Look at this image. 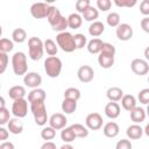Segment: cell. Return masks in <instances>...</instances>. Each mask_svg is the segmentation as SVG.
<instances>
[{
    "mask_svg": "<svg viewBox=\"0 0 149 149\" xmlns=\"http://www.w3.org/2000/svg\"><path fill=\"white\" fill-rule=\"evenodd\" d=\"M30 112L34 116L35 123L37 126H45L47 122H49V118H48V113H47V107L44 101L41 102H31L30 104Z\"/></svg>",
    "mask_w": 149,
    "mask_h": 149,
    "instance_id": "cell-1",
    "label": "cell"
},
{
    "mask_svg": "<svg viewBox=\"0 0 149 149\" xmlns=\"http://www.w3.org/2000/svg\"><path fill=\"white\" fill-rule=\"evenodd\" d=\"M44 54V42L36 36L28 40V56L33 61H40Z\"/></svg>",
    "mask_w": 149,
    "mask_h": 149,
    "instance_id": "cell-2",
    "label": "cell"
},
{
    "mask_svg": "<svg viewBox=\"0 0 149 149\" xmlns=\"http://www.w3.org/2000/svg\"><path fill=\"white\" fill-rule=\"evenodd\" d=\"M12 69L14 74L16 76H24L28 71L27 64V56L23 51H16L12 56Z\"/></svg>",
    "mask_w": 149,
    "mask_h": 149,
    "instance_id": "cell-3",
    "label": "cell"
},
{
    "mask_svg": "<svg viewBox=\"0 0 149 149\" xmlns=\"http://www.w3.org/2000/svg\"><path fill=\"white\" fill-rule=\"evenodd\" d=\"M43 65H44V71H45L47 76L50 78H57L61 74L62 69H63V63H62L61 58H58L57 56L47 57Z\"/></svg>",
    "mask_w": 149,
    "mask_h": 149,
    "instance_id": "cell-4",
    "label": "cell"
},
{
    "mask_svg": "<svg viewBox=\"0 0 149 149\" xmlns=\"http://www.w3.org/2000/svg\"><path fill=\"white\" fill-rule=\"evenodd\" d=\"M56 43H57L58 48H61L64 52H72L77 49L76 44H74L73 35L69 31L58 33L56 36Z\"/></svg>",
    "mask_w": 149,
    "mask_h": 149,
    "instance_id": "cell-5",
    "label": "cell"
},
{
    "mask_svg": "<svg viewBox=\"0 0 149 149\" xmlns=\"http://www.w3.org/2000/svg\"><path fill=\"white\" fill-rule=\"evenodd\" d=\"M28 100L23 99H17L14 100L13 105H12V114L14 115V118H19L22 119L28 114Z\"/></svg>",
    "mask_w": 149,
    "mask_h": 149,
    "instance_id": "cell-6",
    "label": "cell"
},
{
    "mask_svg": "<svg viewBox=\"0 0 149 149\" xmlns=\"http://www.w3.org/2000/svg\"><path fill=\"white\" fill-rule=\"evenodd\" d=\"M50 5L45 2H35L30 6V14L34 19H44L48 16Z\"/></svg>",
    "mask_w": 149,
    "mask_h": 149,
    "instance_id": "cell-7",
    "label": "cell"
},
{
    "mask_svg": "<svg viewBox=\"0 0 149 149\" xmlns=\"http://www.w3.org/2000/svg\"><path fill=\"white\" fill-rule=\"evenodd\" d=\"M102 123H104V120H102V116L97 113V112H93V113H90L86 115V119H85V125L88 129L91 130H98L102 127Z\"/></svg>",
    "mask_w": 149,
    "mask_h": 149,
    "instance_id": "cell-8",
    "label": "cell"
},
{
    "mask_svg": "<svg viewBox=\"0 0 149 149\" xmlns=\"http://www.w3.org/2000/svg\"><path fill=\"white\" fill-rule=\"evenodd\" d=\"M132 71L137 76H144L149 72V64L146 59L142 58H134L130 63Z\"/></svg>",
    "mask_w": 149,
    "mask_h": 149,
    "instance_id": "cell-9",
    "label": "cell"
},
{
    "mask_svg": "<svg viewBox=\"0 0 149 149\" xmlns=\"http://www.w3.org/2000/svg\"><path fill=\"white\" fill-rule=\"evenodd\" d=\"M23 84L28 87H30L31 90L34 88H38L40 85L42 84V77L40 73L37 72H27V74L23 76Z\"/></svg>",
    "mask_w": 149,
    "mask_h": 149,
    "instance_id": "cell-10",
    "label": "cell"
},
{
    "mask_svg": "<svg viewBox=\"0 0 149 149\" xmlns=\"http://www.w3.org/2000/svg\"><path fill=\"white\" fill-rule=\"evenodd\" d=\"M115 35L120 41H129L133 37V27L128 23H120L116 27Z\"/></svg>",
    "mask_w": 149,
    "mask_h": 149,
    "instance_id": "cell-11",
    "label": "cell"
},
{
    "mask_svg": "<svg viewBox=\"0 0 149 149\" xmlns=\"http://www.w3.org/2000/svg\"><path fill=\"white\" fill-rule=\"evenodd\" d=\"M66 123H68V119H66L65 114H63V113H54L49 118V126H51L56 130L65 128Z\"/></svg>",
    "mask_w": 149,
    "mask_h": 149,
    "instance_id": "cell-12",
    "label": "cell"
},
{
    "mask_svg": "<svg viewBox=\"0 0 149 149\" xmlns=\"http://www.w3.org/2000/svg\"><path fill=\"white\" fill-rule=\"evenodd\" d=\"M77 77L84 84L90 83L94 78V70L90 65H81L77 71Z\"/></svg>",
    "mask_w": 149,
    "mask_h": 149,
    "instance_id": "cell-13",
    "label": "cell"
},
{
    "mask_svg": "<svg viewBox=\"0 0 149 149\" xmlns=\"http://www.w3.org/2000/svg\"><path fill=\"white\" fill-rule=\"evenodd\" d=\"M105 115L108 118V119H116L120 116V113H121V108H120V105L118 102H114V101H109L106 104L105 106Z\"/></svg>",
    "mask_w": 149,
    "mask_h": 149,
    "instance_id": "cell-14",
    "label": "cell"
},
{
    "mask_svg": "<svg viewBox=\"0 0 149 149\" xmlns=\"http://www.w3.org/2000/svg\"><path fill=\"white\" fill-rule=\"evenodd\" d=\"M102 133H104V135H105L106 137L114 139V137H116V136L119 135V133H120V127H119V125H118L116 122L109 121V122H107V123L104 125V127H102Z\"/></svg>",
    "mask_w": 149,
    "mask_h": 149,
    "instance_id": "cell-15",
    "label": "cell"
},
{
    "mask_svg": "<svg viewBox=\"0 0 149 149\" xmlns=\"http://www.w3.org/2000/svg\"><path fill=\"white\" fill-rule=\"evenodd\" d=\"M143 133H144L143 128L137 123H133V125L128 126L126 129V135L129 140H139L142 137Z\"/></svg>",
    "mask_w": 149,
    "mask_h": 149,
    "instance_id": "cell-16",
    "label": "cell"
},
{
    "mask_svg": "<svg viewBox=\"0 0 149 149\" xmlns=\"http://www.w3.org/2000/svg\"><path fill=\"white\" fill-rule=\"evenodd\" d=\"M47 98V93L43 88H34L28 93V101L29 104L31 102H41V101H45Z\"/></svg>",
    "mask_w": 149,
    "mask_h": 149,
    "instance_id": "cell-17",
    "label": "cell"
},
{
    "mask_svg": "<svg viewBox=\"0 0 149 149\" xmlns=\"http://www.w3.org/2000/svg\"><path fill=\"white\" fill-rule=\"evenodd\" d=\"M7 128H8L10 134L19 135V134H21L23 132V122L19 118H13L7 123Z\"/></svg>",
    "mask_w": 149,
    "mask_h": 149,
    "instance_id": "cell-18",
    "label": "cell"
},
{
    "mask_svg": "<svg viewBox=\"0 0 149 149\" xmlns=\"http://www.w3.org/2000/svg\"><path fill=\"white\" fill-rule=\"evenodd\" d=\"M123 91L122 88L118 87V86H112L109 87L107 91H106V97L109 101H114V102H118V101H121L122 97H123Z\"/></svg>",
    "mask_w": 149,
    "mask_h": 149,
    "instance_id": "cell-19",
    "label": "cell"
},
{
    "mask_svg": "<svg viewBox=\"0 0 149 149\" xmlns=\"http://www.w3.org/2000/svg\"><path fill=\"white\" fill-rule=\"evenodd\" d=\"M104 31H105V24L101 21H94L88 27V34L94 38H98L100 35H102Z\"/></svg>",
    "mask_w": 149,
    "mask_h": 149,
    "instance_id": "cell-20",
    "label": "cell"
},
{
    "mask_svg": "<svg viewBox=\"0 0 149 149\" xmlns=\"http://www.w3.org/2000/svg\"><path fill=\"white\" fill-rule=\"evenodd\" d=\"M8 95L12 100L23 99L26 97V88L21 85H14L8 90Z\"/></svg>",
    "mask_w": 149,
    "mask_h": 149,
    "instance_id": "cell-21",
    "label": "cell"
},
{
    "mask_svg": "<svg viewBox=\"0 0 149 149\" xmlns=\"http://www.w3.org/2000/svg\"><path fill=\"white\" fill-rule=\"evenodd\" d=\"M102 44L104 42L100 40V38H92L91 41L87 42V51L92 55H99L100 51H101V48H102Z\"/></svg>",
    "mask_w": 149,
    "mask_h": 149,
    "instance_id": "cell-22",
    "label": "cell"
},
{
    "mask_svg": "<svg viewBox=\"0 0 149 149\" xmlns=\"http://www.w3.org/2000/svg\"><path fill=\"white\" fill-rule=\"evenodd\" d=\"M121 106L123 109L132 112L136 107V98L133 94H125L121 99Z\"/></svg>",
    "mask_w": 149,
    "mask_h": 149,
    "instance_id": "cell-23",
    "label": "cell"
},
{
    "mask_svg": "<svg viewBox=\"0 0 149 149\" xmlns=\"http://www.w3.org/2000/svg\"><path fill=\"white\" fill-rule=\"evenodd\" d=\"M146 116H147V113L146 111L142 108V107H135L132 112H130V120L134 122V123H141L146 120Z\"/></svg>",
    "mask_w": 149,
    "mask_h": 149,
    "instance_id": "cell-24",
    "label": "cell"
},
{
    "mask_svg": "<svg viewBox=\"0 0 149 149\" xmlns=\"http://www.w3.org/2000/svg\"><path fill=\"white\" fill-rule=\"evenodd\" d=\"M98 64H99L102 69H109V68H112L113 64H114V56L100 52L99 56H98Z\"/></svg>",
    "mask_w": 149,
    "mask_h": 149,
    "instance_id": "cell-25",
    "label": "cell"
},
{
    "mask_svg": "<svg viewBox=\"0 0 149 149\" xmlns=\"http://www.w3.org/2000/svg\"><path fill=\"white\" fill-rule=\"evenodd\" d=\"M81 23H83V16L79 13H71L68 16L69 28H71V29H78V28H80Z\"/></svg>",
    "mask_w": 149,
    "mask_h": 149,
    "instance_id": "cell-26",
    "label": "cell"
},
{
    "mask_svg": "<svg viewBox=\"0 0 149 149\" xmlns=\"http://www.w3.org/2000/svg\"><path fill=\"white\" fill-rule=\"evenodd\" d=\"M61 139H62V141L64 143H71V142H73L77 139V136H76V134H74V132H73L71 126L70 127H65V128L62 129Z\"/></svg>",
    "mask_w": 149,
    "mask_h": 149,
    "instance_id": "cell-27",
    "label": "cell"
},
{
    "mask_svg": "<svg viewBox=\"0 0 149 149\" xmlns=\"http://www.w3.org/2000/svg\"><path fill=\"white\" fill-rule=\"evenodd\" d=\"M61 107L64 114H72L77 109V101L72 99H63Z\"/></svg>",
    "mask_w": 149,
    "mask_h": 149,
    "instance_id": "cell-28",
    "label": "cell"
},
{
    "mask_svg": "<svg viewBox=\"0 0 149 149\" xmlns=\"http://www.w3.org/2000/svg\"><path fill=\"white\" fill-rule=\"evenodd\" d=\"M98 17H99V10H98V8L93 7L92 5L83 13V19L88 22H94V21H97Z\"/></svg>",
    "mask_w": 149,
    "mask_h": 149,
    "instance_id": "cell-29",
    "label": "cell"
},
{
    "mask_svg": "<svg viewBox=\"0 0 149 149\" xmlns=\"http://www.w3.org/2000/svg\"><path fill=\"white\" fill-rule=\"evenodd\" d=\"M63 15L61 14V10L56 7V6H52L50 5V8H49V13H48V16H47V20L49 22V24H54L57 20H59Z\"/></svg>",
    "mask_w": 149,
    "mask_h": 149,
    "instance_id": "cell-30",
    "label": "cell"
},
{
    "mask_svg": "<svg viewBox=\"0 0 149 149\" xmlns=\"http://www.w3.org/2000/svg\"><path fill=\"white\" fill-rule=\"evenodd\" d=\"M44 51L49 55V56H56L58 52V45L57 43L51 40V38H47L44 41Z\"/></svg>",
    "mask_w": 149,
    "mask_h": 149,
    "instance_id": "cell-31",
    "label": "cell"
},
{
    "mask_svg": "<svg viewBox=\"0 0 149 149\" xmlns=\"http://www.w3.org/2000/svg\"><path fill=\"white\" fill-rule=\"evenodd\" d=\"M12 40L15 43H23L27 40V31L23 28H15L12 33Z\"/></svg>",
    "mask_w": 149,
    "mask_h": 149,
    "instance_id": "cell-32",
    "label": "cell"
},
{
    "mask_svg": "<svg viewBox=\"0 0 149 149\" xmlns=\"http://www.w3.org/2000/svg\"><path fill=\"white\" fill-rule=\"evenodd\" d=\"M71 127H72V129H73V132H74L77 137L85 139V137L88 136V128L86 126H84L81 123H73V125H71Z\"/></svg>",
    "mask_w": 149,
    "mask_h": 149,
    "instance_id": "cell-33",
    "label": "cell"
},
{
    "mask_svg": "<svg viewBox=\"0 0 149 149\" xmlns=\"http://www.w3.org/2000/svg\"><path fill=\"white\" fill-rule=\"evenodd\" d=\"M51 28H52V30L58 31V33L66 31V28H69V24H68V17L62 16V17H61L59 20H57L54 24H51Z\"/></svg>",
    "mask_w": 149,
    "mask_h": 149,
    "instance_id": "cell-34",
    "label": "cell"
},
{
    "mask_svg": "<svg viewBox=\"0 0 149 149\" xmlns=\"http://www.w3.org/2000/svg\"><path fill=\"white\" fill-rule=\"evenodd\" d=\"M63 95H64V99H72V100L78 101L80 99L81 93H80V91L77 87H68L64 91Z\"/></svg>",
    "mask_w": 149,
    "mask_h": 149,
    "instance_id": "cell-35",
    "label": "cell"
},
{
    "mask_svg": "<svg viewBox=\"0 0 149 149\" xmlns=\"http://www.w3.org/2000/svg\"><path fill=\"white\" fill-rule=\"evenodd\" d=\"M13 49H14V42H13V40H9V38H6V37H2L0 40V52L8 54Z\"/></svg>",
    "mask_w": 149,
    "mask_h": 149,
    "instance_id": "cell-36",
    "label": "cell"
},
{
    "mask_svg": "<svg viewBox=\"0 0 149 149\" xmlns=\"http://www.w3.org/2000/svg\"><path fill=\"white\" fill-rule=\"evenodd\" d=\"M56 136V129H54L51 126L43 127L41 130V137L45 141H51Z\"/></svg>",
    "mask_w": 149,
    "mask_h": 149,
    "instance_id": "cell-37",
    "label": "cell"
},
{
    "mask_svg": "<svg viewBox=\"0 0 149 149\" xmlns=\"http://www.w3.org/2000/svg\"><path fill=\"white\" fill-rule=\"evenodd\" d=\"M106 22H107V24H108L109 27L116 28V27L120 24V15H119V13H116V12L109 13V14L107 15V17H106Z\"/></svg>",
    "mask_w": 149,
    "mask_h": 149,
    "instance_id": "cell-38",
    "label": "cell"
},
{
    "mask_svg": "<svg viewBox=\"0 0 149 149\" xmlns=\"http://www.w3.org/2000/svg\"><path fill=\"white\" fill-rule=\"evenodd\" d=\"M73 38H74V44H76V48L77 49H83L84 47L87 45V38L84 34H74L73 35Z\"/></svg>",
    "mask_w": 149,
    "mask_h": 149,
    "instance_id": "cell-39",
    "label": "cell"
},
{
    "mask_svg": "<svg viewBox=\"0 0 149 149\" xmlns=\"http://www.w3.org/2000/svg\"><path fill=\"white\" fill-rule=\"evenodd\" d=\"M91 6V2H90V0H78V1H76V3H74V7H76V9H77V13H84L88 7Z\"/></svg>",
    "mask_w": 149,
    "mask_h": 149,
    "instance_id": "cell-40",
    "label": "cell"
},
{
    "mask_svg": "<svg viewBox=\"0 0 149 149\" xmlns=\"http://www.w3.org/2000/svg\"><path fill=\"white\" fill-rule=\"evenodd\" d=\"M137 99L141 104L149 105V87L148 88H142L137 94Z\"/></svg>",
    "mask_w": 149,
    "mask_h": 149,
    "instance_id": "cell-41",
    "label": "cell"
},
{
    "mask_svg": "<svg viewBox=\"0 0 149 149\" xmlns=\"http://www.w3.org/2000/svg\"><path fill=\"white\" fill-rule=\"evenodd\" d=\"M9 120H10V113H9V111L6 107L0 108V125L1 126H5V125H7L9 122Z\"/></svg>",
    "mask_w": 149,
    "mask_h": 149,
    "instance_id": "cell-42",
    "label": "cell"
},
{
    "mask_svg": "<svg viewBox=\"0 0 149 149\" xmlns=\"http://www.w3.org/2000/svg\"><path fill=\"white\" fill-rule=\"evenodd\" d=\"M102 54H107V55H112V56H115V52H116V49L115 47L112 44V43H108V42H104L102 44V48H101V51Z\"/></svg>",
    "mask_w": 149,
    "mask_h": 149,
    "instance_id": "cell-43",
    "label": "cell"
},
{
    "mask_svg": "<svg viewBox=\"0 0 149 149\" xmlns=\"http://www.w3.org/2000/svg\"><path fill=\"white\" fill-rule=\"evenodd\" d=\"M136 3H137L136 0H114V5L118 6V7L130 8V7H134Z\"/></svg>",
    "mask_w": 149,
    "mask_h": 149,
    "instance_id": "cell-44",
    "label": "cell"
},
{
    "mask_svg": "<svg viewBox=\"0 0 149 149\" xmlns=\"http://www.w3.org/2000/svg\"><path fill=\"white\" fill-rule=\"evenodd\" d=\"M8 62H9L8 55L5 52H0V73H3L6 71L8 66Z\"/></svg>",
    "mask_w": 149,
    "mask_h": 149,
    "instance_id": "cell-45",
    "label": "cell"
},
{
    "mask_svg": "<svg viewBox=\"0 0 149 149\" xmlns=\"http://www.w3.org/2000/svg\"><path fill=\"white\" fill-rule=\"evenodd\" d=\"M115 149H133V146L128 139H121L116 142Z\"/></svg>",
    "mask_w": 149,
    "mask_h": 149,
    "instance_id": "cell-46",
    "label": "cell"
},
{
    "mask_svg": "<svg viewBox=\"0 0 149 149\" xmlns=\"http://www.w3.org/2000/svg\"><path fill=\"white\" fill-rule=\"evenodd\" d=\"M112 6L111 0H97V8L101 12H107Z\"/></svg>",
    "mask_w": 149,
    "mask_h": 149,
    "instance_id": "cell-47",
    "label": "cell"
},
{
    "mask_svg": "<svg viewBox=\"0 0 149 149\" xmlns=\"http://www.w3.org/2000/svg\"><path fill=\"white\" fill-rule=\"evenodd\" d=\"M140 13L144 16H149V0H142L140 2Z\"/></svg>",
    "mask_w": 149,
    "mask_h": 149,
    "instance_id": "cell-48",
    "label": "cell"
},
{
    "mask_svg": "<svg viewBox=\"0 0 149 149\" xmlns=\"http://www.w3.org/2000/svg\"><path fill=\"white\" fill-rule=\"evenodd\" d=\"M140 26H141V28H142L143 31H146V33L149 34V16H144V17L141 20Z\"/></svg>",
    "mask_w": 149,
    "mask_h": 149,
    "instance_id": "cell-49",
    "label": "cell"
},
{
    "mask_svg": "<svg viewBox=\"0 0 149 149\" xmlns=\"http://www.w3.org/2000/svg\"><path fill=\"white\" fill-rule=\"evenodd\" d=\"M8 136H9V130H8V128H5L3 126H1V127H0V141L5 142V141L8 139Z\"/></svg>",
    "mask_w": 149,
    "mask_h": 149,
    "instance_id": "cell-50",
    "label": "cell"
},
{
    "mask_svg": "<svg viewBox=\"0 0 149 149\" xmlns=\"http://www.w3.org/2000/svg\"><path fill=\"white\" fill-rule=\"evenodd\" d=\"M41 149H56V144L52 141H45L41 146Z\"/></svg>",
    "mask_w": 149,
    "mask_h": 149,
    "instance_id": "cell-51",
    "label": "cell"
},
{
    "mask_svg": "<svg viewBox=\"0 0 149 149\" xmlns=\"http://www.w3.org/2000/svg\"><path fill=\"white\" fill-rule=\"evenodd\" d=\"M0 149H15V146L9 141H5L0 144Z\"/></svg>",
    "mask_w": 149,
    "mask_h": 149,
    "instance_id": "cell-52",
    "label": "cell"
},
{
    "mask_svg": "<svg viewBox=\"0 0 149 149\" xmlns=\"http://www.w3.org/2000/svg\"><path fill=\"white\" fill-rule=\"evenodd\" d=\"M143 55H144V58H146V61L148 62V61H149V47H147V48L144 49V52H143Z\"/></svg>",
    "mask_w": 149,
    "mask_h": 149,
    "instance_id": "cell-53",
    "label": "cell"
},
{
    "mask_svg": "<svg viewBox=\"0 0 149 149\" xmlns=\"http://www.w3.org/2000/svg\"><path fill=\"white\" fill-rule=\"evenodd\" d=\"M59 149H74V148H73V147H72L70 143H64V144H63V146H62Z\"/></svg>",
    "mask_w": 149,
    "mask_h": 149,
    "instance_id": "cell-54",
    "label": "cell"
},
{
    "mask_svg": "<svg viewBox=\"0 0 149 149\" xmlns=\"http://www.w3.org/2000/svg\"><path fill=\"white\" fill-rule=\"evenodd\" d=\"M143 132H144V134L149 137V123H147V125H146V127L143 128Z\"/></svg>",
    "mask_w": 149,
    "mask_h": 149,
    "instance_id": "cell-55",
    "label": "cell"
},
{
    "mask_svg": "<svg viewBox=\"0 0 149 149\" xmlns=\"http://www.w3.org/2000/svg\"><path fill=\"white\" fill-rule=\"evenodd\" d=\"M3 107H6V106H5V98L1 97V98H0V108H3Z\"/></svg>",
    "mask_w": 149,
    "mask_h": 149,
    "instance_id": "cell-56",
    "label": "cell"
},
{
    "mask_svg": "<svg viewBox=\"0 0 149 149\" xmlns=\"http://www.w3.org/2000/svg\"><path fill=\"white\" fill-rule=\"evenodd\" d=\"M146 113H147V116H149V105L147 106V111H146Z\"/></svg>",
    "mask_w": 149,
    "mask_h": 149,
    "instance_id": "cell-57",
    "label": "cell"
},
{
    "mask_svg": "<svg viewBox=\"0 0 149 149\" xmlns=\"http://www.w3.org/2000/svg\"><path fill=\"white\" fill-rule=\"evenodd\" d=\"M148 83H149V77H148Z\"/></svg>",
    "mask_w": 149,
    "mask_h": 149,
    "instance_id": "cell-58",
    "label": "cell"
}]
</instances>
